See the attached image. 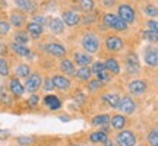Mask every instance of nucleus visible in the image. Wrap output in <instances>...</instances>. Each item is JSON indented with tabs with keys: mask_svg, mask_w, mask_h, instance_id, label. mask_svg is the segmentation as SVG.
I'll return each instance as SVG.
<instances>
[{
	"mask_svg": "<svg viewBox=\"0 0 158 146\" xmlns=\"http://www.w3.org/2000/svg\"><path fill=\"white\" fill-rule=\"evenodd\" d=\"M37 104H38V96H37V95L29 96V99H28V105H29V107H37Z\"/></svg>",
	"mask_w": 158,
	"mask_h": 146,
	"instance_id": "obj_43",
	"label": "nucleus"
},
{
	"mask_svg": "<svg viewBox=\"0 0 158 146\" xmlns=\"http://www.w3.org/2000/svg\"><path fill=\"white\" fill-rule=\"evenodd\" d=\"M27 31H28V34L31 35L32 38L37 39V38H40V37H41V34H43V32H44V26L32 21L31 23H28V26H27Z\"/></svg>",
	"mask_w": 158,
	"mask_h": 146,
	"instance_id": "obj_13",
	"label": "nucleus"
},
{
	"mask_svg": "<svg viewBox=\"0 0 158 146\" xmlns=\"http://www.w3.org/2000/svg\"><path fill=\"white\" fill-rule=\"evenodd\" d=\"M102 146H117L116 143H114L113 140H110V139H107L106 142H102Z\"/></svg>",
	"mask_w": 158,
	"mask_h": 146,
	"instance_id": "obj_47",
	"label": "nucleus"
},
{
	"mask_svg": "<svg viewBox=\"0 0 158 146\" xmlns=\"http://www.w3.org/2000/svg\"><path fill=\"white\" fill-rule=\"evenodd\" d=\"M110 120H111L110 116H107V114H100V116H95V117L92 118L91 123L94 124V126H107V124L110 123Z\"/></svg>",
	"mask_w": 158,
	"mask_h": 146,
	"instance_id": "obj_28",
	"label": "nucleus"
},
{
	"mask_svg": "<svg viewBox=\"0 0 158 146\" xmlns=\"http://www.w3.org/2000/svg\"><path fill=\"white\" fill-rule=\"evenodd\" d=\"M91 75H92V69L88 67V66H84V67H79L75 73V76L81 80H88L91 78Z\"/></svg>",
	"mask_w": 158,
	"mask_h": 146,
	"instance_id": "obj_27",
	"label": "nucleus"
},
{
	"mask_svg": "<svg viewBox=\"0 0 158 146\" xmlns=\"http://www.w3.org/2000/svg\"><path fill=\"white\" fill-rule=\"evenodd\" d=\"M97 79H98L100 82H102V83L110 82V79H111V73H108L107 70H104V72H101V73H98V75H97Z\"/></svg>",
	"mask_w": 158,
	"mask_h": 146,
	"instance_id": "obj_38",
	"label": "nucleus"
},
{
	"mask_svg": "<svg viewBox=\"0 0 158 146\" xmlns=\"http://www.w3.org/2000/svg\"><path fill=\"white\" fill-rule=\"evenodd\" d=\"M143 62L149 67H158V48L157 47H148L143 54Z\"/></svg>",
	"mask_w": 158,
	"mask_h": 146,
	"instance_id": "obj_9",
	"label": "nucleus"
},
{
	"mask_svg": "<svg viewBox=\"0 0 158 146\" xmlns=\"http://www.w3.org/2000/svg\"><path fill=\"white\" fill-rule=\"evenodd\" d=\"M123 47L124 43L118 35H108L106 38V48L111 53H118V51L123 50Z\"/></svg>",
	"mask_w": 158,
	"mask_h": 146,
	"instance_id": "obj_7",
	"label": "nucleus"
},
{
	"mask_svg": "<svg viewBox=\"0 0 158 146\" xmlns=\"http://www.w3.org/2000/svg\"><path fill=\"white\" fill-rule=\"evenodd\" d=\"M9 88H10L12 94L15 96H22L23 91H25V88H23V85L18 80V79H10V82H9Z\"/></svg>",
	"mask_w": 158,
	"mask_h": 146,
	"instance_id": "obj_17",
	"label": "nucleus"
},
{
	"mask_svg": "<svg viewBox=\"0 0 158 146\" xmlns=\"http://www.w3.org/2000/svg\"><path fill=\"white\" fill-rule=\"evenodd\" d=\"M126 72L129 73V75H138L139 70H141V64H139V59H138V54L136 53H129L127 56H126Z\"/></svg>",
	"mask_w": 158,
	"mask_h": 146,
	"instance_id": "obj_5",
	"label": "nucleus"
},
{
	"mask_svg": "<svg viewBox=\"0 0 158 146\" xmlns=\"http://www.w3.org/2000/svg\"><path fill=\"white\" fill-rule=\"evenodd\" d=\"M136 102L133 101V98L129 95H124L120 98V102H118V107L117 110L122 114H126V116H130V114H133L136 111Z\"/></svg>",
	"mask_w": 158,
	"mask_h": 146,
	"instance_id": "obj_4",
	"label": "nucleus"
},
{
	"mask_svg": "<svg viewBox=\"0 0 158 146\" xmlns=\"http://www.w3.org/2000/svg\"><path fill=\"white\" fill-rule=\"evenodd\" d=\"M102 88V82H100L98 79H95V80H91V82H88V89L91 91V92H95V91L101 89Z\"/></svg>",
	"mask_w": 158,
	"mask_h": 146,
	"instance_id": "obj_35",
	"label": "nucleus"
},
{
	"mask_svg": "<svg viewBox=\"0 0 158 146\" xmlns=\"http://www.w3.org/2000/svg\"><path fill=\"white\" fill-rule=\"evenodd\" d=\"M148 143L149 146H158V127L152 129L148 135Z\"/></svg>",
	"mask_w": 158,
	"mask_h": 146,
	"instance_id": "obj_31",
	"label": "nucleus"
},
{
	"mask_svg": "<svg viewBox=\"0 0 158 146\" xmlns=\"http://www.w3.org/2000/svg\"><path fill=\"white\" fill-rule=\"evenodd\" d=\"M107 139H108V133L102 132V130L94 132V133H91V136H89V140L92 142V143H102V142H106Z\"/></svg>",
	"mask_w": 158,
	"mask_h": 146,
	"instance_id": "obj_25",
	"label": "nucleus"
},
{
	"mask_svg": "<svg viewBox=\"0 0 158 146\" xmlns=\"http://www.w3.org/2000/svg\"><path fill=\"white\" fill-rule=\"evenodd\" d=\"M0 92H2V85H0Z\"/></svg>",
	"mask_w": 158,
	"mask_h": 146,
	"instance_id": "obj_51",
	"label": "nucleus"
},
{
	"mask_svg": "<svg viewBox=\"0 0 158 146\" xmlns=\"http://www.w3.org/2000/svg\"><path fill=\"white\" fill-rule=\"evenodd\" d=\"M143 12H145V15L149 18H157L158 16V7L154 5H147L145 9H143Z\"/></svg>",
	"mask_w": 158,
	"mask_h": 146,
	"instance_id": "obj_34",
	"label": "nucleus"
},
{
	"mask_svg": "<svg viewBox=\"0 0 158 146\" xmlns=\"http://www.w3.org/2000/svg\"><path fill=\"white\" fill-rule=\"evenodd\" d=\"M104 70H107V69H106V64H104L102 62H95L94 64H92V73L98 75V73L104 72Z\"/></svg>",
	"mask_w": 158,
	"mask_h": 146,
	"instance_id": "obj_36",
	"label": "nucleus"
},
{
	"mask_svg": "<svg viewBox=\"0 0 158 146\" xmlns=\"http://www.w3.org/2000/svg\"><path fill=\"white\" fill-rule=\"evenodd\" d=\"M63 22L64 25H68V26H76L81 21V18H79L78 13H75V12H63Z\"/></svg>",
	"mask_w": 158,
	"mask_h": 146,
	"instance_id": "obj_12",
	"label": "nucleus"
},
{
	"mask_svg": "<svg viewBox=\"0 0 158 146\" xmlns=\"http://www.w3.org/2000/svg\"><path fill=\"white\" fill-rule=\"evenodd\" d=\"M7 136H9V133L6 130H0V137H7Z\"/></svg>",
	"mask_w": 158,
	"mask_h": 146,
	"instance_id": "obj_49",
	"label": "nucleus"
},
{
	"mask_svg": "<svg viewBox=\"0 0 158 146\" xmlns=\"http://www.w3.org/2000/svg\"><path fill=\"white\" fill-rule=\"evenodd\" d=\"M113 5H114V0H102V6H106V7H110Z\"/></svg>",
	"mask_w": 158,
	"mask_h": 146,
	"instance_id": "obj_45",
	"label": "nucleus"
},
{
	"mask_svg": "<svg viewBox=\"0 0 158 146\" xmlns=\"http://www.w3.org/2000/svg\"><path fill=\"white\" fill-rule=\"evenodd\" d=\"M9 31H10V23L6 22V21H0V34L6 35L9 34Z\"/></svg>",
	"mask_w": 158,
	"mask_h": 146,
	"instance_id": "obj_40",
	"label": "nucleus"
},
{
	"mask_svg": "<svg viewBox=\"0 0 158 146\" xmlns=\"http://www.w3.org/2000/svg\"><path fill=\"white\" fill-rule=\"evenodd\" d=\"M41 86V76L38 73H32L31 76H28L27 83H25V89L28 92H35Z\"/></svg>",
	"mask_w": 158,
	"mask_h": 146,
	"instance_id": "obj_10",
	"label": "nucleus"
},
{
	"mask_svg": "<svg viewBox=\"0 0 158 146\" xmlns=\"http://www.w3.org/2000/svg\"><path fill=\"white\" fill-rule=\"evenodd\" d=\"M60 70H62L63 73H68L69 76H73L75 73H76L73 62H70V60H62V63H60Z\"/></svg>",
	"mask_w": 158,
	"mask_h": 146,
	"instance_id": "obj_26",
	"label": "nucleus"
},
{
	"mask_svg": "<svg viewBox=\"0 0 158 146\" xmlns=\"http://www.w3.org/2000/svg\"><path fill=\"white\" fill-rule=\"evenodd\" d=\"M72 146H76V145H72Z\"/></svg>",
	"mask_w": 158,
	"mask_h": 146,
	"instance_id": "obj_52",
	"label": "nucleus"
},
{
	"mask_svg": "<svg viewBox=\"0 0 158 146\" xmlns=\"http://www.w3.org/2000/svg\"><path fill=\"white\" fill-rule=\"evenodd\" d=\"M100 38H98V35L92 34V32H88V34L84 35V38H82V47H84V50L86 53H89V54H95L98 53L100 50Z\"/></svg>",
	"mask_w": 158,
	"mask_h": 146,
	"instance_id": "obj_2",
	"label": "nucleus"
},
{
	"mask_svg": "<svg viewBox=\"0 0 158 146\" xmlns=\"http://www.w3.org/2000/svg\"><path fill=\"white\" fill-rule=\"evenodd\" d=\"M110 123H111V127H113L114 130H122L124 126H126L127 120H126V116H124V114H116V116L111 117Z\"/></svg>",
	"mask_w": 158,
	"mask_h": 146,
	"instance_id": "obj_14",
	"label": "nucleus"
},
{
	"mask_svg": "<svg viewBox=\"0 0 158 146\" xmlns=\"http://www.w3.org/2000/svg\"><path fill=\"white\" fill-rule=\"evenodd\" d=\"M102 22L104 25L110 29H114V31H126L127 29V23L124 22L118 15H114V13H106L104 18H102Z\"/></svg>",
	"mask_w": 158,
	"mask_h": 146,
	"instance_id": "obj_1",
	"label": "nucleus"
},
{
	"mask_svg": "<svg viewBox=\"0 0 158 146\" xmlns=\"http://www.w3.org/2000/svg\"><path fill=\"white\" fill-rule=\"evenodd\" d=\"M104 64H106V69H107L108 73H111V75H118L120 73V64H118L116 59H107L104 62Z\"/></svg>",
	"mask_w": 158,
	"mask_h": 146,
	"instance_id": "obj_20",
	"label": "nucleus"
},
{
	"mask_svg": "<svg viewBox=\"0 0 158 146\" xmlns=\"http://www.w3.org/2000/svg\"><path fill=\"white\" fill-rule=\"evenodd\" d=\"M28 34L27 32H22V31H18L16 34H15V43H18V44H27L28 43Z\"/></svg>",
	"mask_w": 158,
	"mask_h": 146,
	"instance_id": "obj_33",
	"label": "nucleus"
},
{
	"mask_svg": "<svg viewBox=\"0 0 158 146\" xmlns=\"http://www.w3.org/2000/svg\"><path fill=\"white\" fill-rule=\"evenodd\" d=\"M48 26H50V29L54 34H62L63 31H64V22H63L62 19H57V18L48 19Z\"/></svg>",
	"mask_w": 158,
	"mask_h": 146,
	"instance_id": "obj_15",
	"label": "nucleus"
},
{
	"mask_svg": "<svg viewBox=\"0 0 158 146\" xmlns=\"http://www.w3.org/2000/svg\"><path fill=\"white\" fill-rule=\"evenodd\" d=\"M53 83H54V86L57 89H62V91H66L70 86L69 79H66L64 76H54L53 78Z\"/></svg>",
	"mask_w": 158,
	"mask_h": 146,
	"instance_id": "obj_24",
	"label": "nucleus"
},
{
	"mask_svg": "<svg viewBox=\"0 0 158 146\" xmlns=\"http://www.w3.org/2000/svg\"><path fill=\"white\" fill-rule=\"evenodd\" d=\"M127 89L132 95H142V94H145L148 89V83L147 80H142V79H135V80H132L129 82L127 85Z\"/></svg>",
	"mask_w": 158,
	"mask_h": 146,
	"instance_id": "obj_8",
	"label": "nucleus"
},
{
	"mask_svg": "<svg viewBox=\"0 0 158 146\" xmlns=\"http://www.w3.org/2000/svg\"><path fill=\"white\" fill-rule=\"evenodd\" d=\"M44 104L50 110H59V108L62 107V102H60V99L56 95H47L44 98Z\"/></svg>",
	"mask_w": 158,
	"mask_h": 146,
	"instance_id": "obj_19",
	"label": "nucleus"
},
{
	"mask_svg": "<svg viewBox=\"0 0 158 146\" xmlns=\"http://www.w3.org/2000/svg\"><path fill=\"white\" fill-rule=\"evenodd\" d=\"M120 98H122V96H118L117 94H106V95H102V101L106 102L108 107L117 108L118 102H120Z\"/></svg>",
	"mask_w": 158,
	"mask_h": 146,
	"instance_id": "obj_18",
	"label": "nucleus"
},
{
	"mask_svg": "<svg viewBox=\"0 0 158 146\" xmlns=\"http://www.w3.org/2000/svg\"><path fill=\"white\" fill-rule=\"evenodd\" d=\"M142 38H145L147 41H151V43H158V32L151 31V29L142 31Z\"/></svg>",
	"mask_w": 158,
	"mask_h": 146,
	"instance_id": "obj_30",
	"label": "nucleus"
},
{
	"mask_svg": "<svg viewBox=\"0 0 158 146\" xmlns=\"http://www.w3.org/2000/svg\"><path fill=\"white\" fill-rule=\"evenodd\" d=\"M23 23H25V15L18 13V12H13L10 15V25L12 26L21 28V26H23Z\"/></svg>",
	"mask_w": 158,
	"mask_h": 146,
	"instance_id": "obj_23",
	"label": "nucleus"
},
{
	"mask_svg": "<svg viewBox=\"0 0 158 146\" xmlns=\"http://www.w3.org/2000/svg\"><path fill=\"white\" fill-rule=\"evenodd\" d=\"M0 98H2V102H3V104H10V99L7 98V95L2 94V95H0Z\"/></svg>",
	"mask_w": 158,
	"mask_h": 146,
	"instance_id": "obj_46",
	"label": "nucleus"
},
{
	"mask_svg": "<svg viewBox=\"0 0 158 146\" xmlns=\"http://www.w3.org/2000/svg\"><path fill=\"white\" fill-rule=\"evenodd\" d=\"M15 5L23 12H34L35 5L32 0H15Z\"/></svg>",
	"mask_w": 158,
	"mask_h": 146,
	"instance_id": "obj_21",
	"label": "nucleus"
},
{
	"mask_svg": "<svg viewBox=\"0 0 158 146\" xmlns=\"http://www.w3.org/2000/svg\"><path fill=\"white\" fill-rule=\"evenodd\" d=\"M94 21H95V18L91 16V18H86V21H85V22H94Z\"/></svg>",
	"mask_w": 158,
	"mask_h": 146,
	"instance_id": "obj_50",
	"label": "nucleus"
},
{
	"mask_svg": "<svg viewBox=\"0 0 158 146\" xmlns=\"http://www.w3.org/2000/svg\"><path fill=\"white\" fill-rule=\"evenodd\" d=\"M15 73H16L18 78H28L29 73H31V69L27 64H19L16 67V70H15Z\"/></svg>",
	"mask_w": 158,
	"mask_h": 146,
	"instance_id": "obj_29",
	"label": "nucleus"
},
{
	"mask_svg": "<svg viewBox=\"0 0 158 146\" xmlns=\"http://www.w3.org/2000/svg\"><path fill=\"white\" fill-rule=\"evenodd\" d=\"M117 15L122 18L126 23L135 22V19H136V13H135V10H133V7H132L130 5H126V3L118 6Z\"/></svg>",
	"mask_w": 158,
	"mask_h": 146,
	"instance_id": "obj_6",
	"label": "nucleus"
},
{
	"mask_svg": "<svg viewBox=\"0 0 158 146\" xmlns=\"http://www.w3.org/2000/svg\"><path fill=\"white\" fill-rule=\"evenodd\" d=\"M56 88L54 86V83H53V79H45V82H44V89L45 91H53Z\"/></svg>",
	"mask_w": 158,
	"mask_h": 146,
	"instance_id": "obj_42",
	"label": "nucleus"
},
{
	"mask_svg": "<svg viewBox=\"0 0 158 146\" xmlns=\"http://www.w3.org/2000/svg\"><path fill=\"white\" fill-rule=\"evenodd\" d=\"M117 146H136V136L132 130H122L116 136Z\"/></svg>",
	"mask_w": 158,
	"mask_h": 146,
	"instance_id": "obj_3",
	"label": "nucleus"
},
{
	"mask_svg": "<svg viewBox=\"0 0 158 146\" xmlns=\"http://www.w3.org/2000/svg\"><path fill=\"white\" fill-rule=\"evenodd\" d=\"M6 51H7V47L5 44H0V54H6Z\"/></svg>",
	"mask_w": 158,
	"mask_h": 146,
	"instance_id": "obj_48",
	"label": "nucleus"
},
{
	"mask_svg": "<svg viewBox=\"0 0 158 146\" xmlns=\"http://www.w3.org/2000/svg\"><path fill=\"white\" fill-rule=\"evenodd\" d=\"M34 22H37V23H40V25H43L44 26L45 25V22H47V18H43V16H37L34 19Z\"/></svg>",
	"mask_w": 158,
	"mask_h": 146,
	"instance_id": "obj_44",
	"label": "nucleus"
},
{
	"mask_svg": "<svg viewBox=\"0 0 158 146\" xmlns=\"http://www.w3.org/2000/svg\"><path fill=\"white\" fill-rule=\"evenodd\" d=\"M32 142H34V140H32L31 137H28V136H19V137H16V143H18V145L27 146V145H31Z\"/></svg>",
	"mask_w": 158,
	"mask_h": 146,
	"instance_id": "obj_39",
	"label": "nucleus"
},
{
	"mask_svg": "<svg viewBox=\"0 0 158 146\" xmlns=\"http://www.w3.org/2000/svg\"><path fill=\"white\" fill-rule=\"evenodd\" d=\"M79 6L84 12H91L95 6V2L94 0H79Z\"/></svg>",
	"mask_w": 158,
	"mask_h": 146,
	"instance_id": "obj_32",
	"label": "nucleus"
},
{
	"mask_svg": "<svg viewBox=\"0 0 158 146\" xmlns=\"http://www.w3.org/2000/svg\"><path fill=\"white\" fill-rule=\"evenodd\" d=\"M12 51L15 53V54H18V56H22V57H31L32 54H31V50L29 48H27L23 44H18V43H13V44L10 45Z\"/></svg>",
	"mask_w": 158,
	"mask_h": 146,
	"instance_id": "obj_16",
	"label": "nucleus"
},
{
	"mask_svg": "<svg viewBox=\"0 0 158 146\" xmlns=\"http://www.w3.org/2000/svg\"><path fill=\"white\" fill-rule=\"evenodd\" d=\"M0 75L2 76H7L9 75V64L5 59H0Z\"/></svg>",
	"mask_w": 158,
	"mask_h": 146,
	"instance_id": "obj_37",
	"label": "nucleus"
},
{
	"mask_svg": "<svg viewBox=\"0 0 158 146\" xmlns=\"http://www.w3.org/2000/svg\"><path fill=\"white\" fill-rule=\"evenodd\" d=\"M147 26H148V29H151V31H155V32H158V22H157V21L149 19V21L147 22Z\"/></svg>",
	"mask_w": 158,
	"mask_h": 146,
	"instance_id": "obj_41",
	"label": "nucleus"
},
{
	"mask_svg": "<svg viewBox=\"0 0 158 146\" xmlns=\"http://www.w3.org/2000/svg\"><path fill=\"white\" fill-rule=\"evenodd\" d=\"M75 62H76V64H78L79 67H84V66H88V64H91L92 59H91L89 54L76 53V54H75Z\"/></svg>",
	"mask_w": 158,
	"mask_h": 146,
	"instance_id": "obj_22",
	"label": "nucleus"
},
{
	"mask_svg": "<svg viewBox=\"0 0 158 146\" xmlns=\"http://www.w3.org/2000/svg\"><path fill=\"white\" fill-rule=\"evenodd\" d=\"M45 50H47L48 54H51V56H54V57H63L66 54V48H64L62 44H57V43L47 44Z\"/></svg>",
	"mask_w": 158,
	"mask_h": 146,
	"instance_id": "obj_11",
	"label": "nucleus"
}]
</instances>
